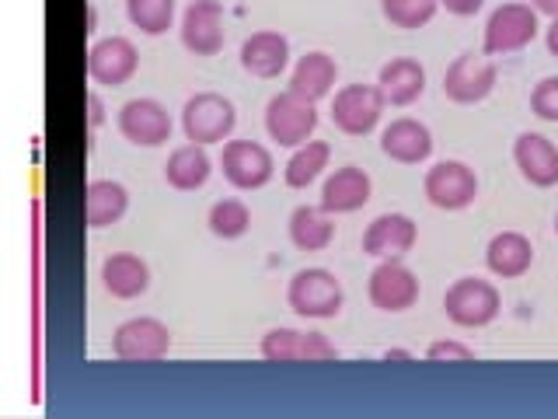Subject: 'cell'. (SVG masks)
Returning <instances> with one entry per match:
<instances>
[{
    "instance_id": "6da1fadb",
    "label": "cell",
    "mask_w": 558,
    "mask_h": 419,
    "mask_svg": "<svg viewBox=\"0 0 558 419\" xmlns=\"http://www.w3.org/2000/svg\"><path fill=\"white\" fill-rule=\"evenodd\" d=\"M287 304L301 314V319H336L345 304L342 279L322 266L293 273L287 287Z\"/></svg>"
},
{
    "instance_id": "7a4b0ae2",
    "label": "cell",
    "mask_w": 558,
    "mask_h": 419,
    "mask_svg": "<svg viewBox=\"0 0 558 419\" xmlns=\"http://www.w3.org/2000/svg\"><path fill=\"white\" fill-rule=\"evenodd\" d=\"M238 127V109L217 92H199L182 105V133L189 144H223Z\"/></svg>"
},
{
    "instance_id": "3957f363",
    "label": "cell",
    "mask_w": 558,
    "mask_h": 419,
    "mask_svg": "<svg viewBox=\"0 0 558 419\" xmlns=\"http://www.w3.org/2000/svg\"><path fill=\"white\" fill-rule=\"evenodd\" d=\"M502 308L499 290L478 276H464L458 284H450L444 294V311L453 325L461 328H482L488 322H496V314Z\"/></svg>"
},
{
    "instance_id": "277c9868",
    "label": "cell",
    "mask_w": 558,
    "mask_h": 419,
    "mask_svg": "<svg viewBox=\"0 0 558 419\" xmlns=\"http://www.w3.org/2000/svg\"><path fill=\"white\" fill-rule=\"evenodd\" d=\"M266 130L279 147H301L318 130V109L301 95L279 92L266 105Z\"/></svg>"
},
{
    "instance_id": "5b68a950",
    "label": "cell",
    "mask_w": 558,
    "mask_h": 419,
    "mask_svg": "<svg viewBox=\"0 0 558 419\" xmlns=\"http://www.w3.org/2000/svg\"><path fill=\"white\" fill-rule=\"evenodd\" d=\"M537 35V11L531 4H499L485 22L482 52L485 57H506L531 46Z\"/></svg>"
},
{
    "instance_id": "8992f818",
    "label": "cell",
    "mask_w": 558,
    "mask_h": 419,
    "mask_svg": "<svg viewBox=\"0 0 558 419\" xmlns=\"http://www.w3.org/2000/svg\"><path fill=\"white\" fill-rule=\"evenodd\" d=\"M384 92L377 84H345L331 101V122L345 136H366L377 130L384 116Z\"/></svg>"
},
{
    "instance_id": "52a82bcc",
    "label": "cell",
    "mask_w": 558,
    "mask_h": 419,
    "mask_svg": "<svg viewBox=\"0 0 558 419\" xmlns=\"http://www.w3.org/2000/svg\"><path fill=\"white\" fill-rule=\"evenodd\" d=\"M171 349V332L157 319H130L112 332V354L126 363H157Z\"/></svg>"
},
{
    "instance_id": "ba28073f",
    "label": "cell",
    "mask_w": 558,
    "mask_h": 419,
    "mask_svg": "<svg viewBox=\"0 0 558 419\" xmlns=\"http://www.w3.org/2000/svg\"><path fill=\"white\" fill-rule=\"evenodd\" d=\"M223 179L241 192L262 189L276 171V161L269 147H262L258 140H227L220 154Z\"/></svg>"
},
{
    "instance_id": "9c48e42d",
    "label": "cell",
    "mask_w": 558,
    "mask_h": 419,
    "mask_svg": "<svg viewBox=\"0 0 558 419\" xmlns=\"http://www.w3.org/2000/svg\"><path fill=\"white\" fill-rule=\"evenodd\" d=\"M262 357L269 363H322V360H339V349L322 332L269 328L262 336Z\"/></svg>"
},
{
    "instance_id": "30bf717a",
    "label": "cell",
    "mask_w": 558,
    "mask_h": 419,
    "mask_svg": "<svg viewBox=\"0 0 558 419\" xmlns=\"http://www.w3.org/2000/svg\"><path fill=\"white\" fill-rule=\"evenodd\" d=\"M423 192L436 210H464L478 196V179L464 161H436L426 171Z\"/></svg>"
},
{
    "instance_id": "8fae6325",
    "label": "cell",
    "mask_w": 558,
    "mask_h": 419,
    "mask_svg": "<svg viewBox=\"0 0 558 419\" xmlns=\"http://www.w3.org/2000/svg\"><path fill=\"white\" fill-rule=\"evenodd\" d=\"M119 133L136 147H161L171 140V116L157 98H130L116 116Z\"/></svg>"
},
{
    "instance_id": "7c38bea8",
    "label": "cell",
    "mask_w": 558,
    "mask_h": 419,
    "mask_svg": "<svg viewBox=\"0 0 558 419\" xmlns=\"http://www.w3.org/2000/svg\"><path fill=\"white\" fill-rule=\"evenodd\" d=\"M496 77H499V70L493 60L475 57V52H461L444 74V95L458 105H475L493 95Z\"/></svg>"
},
{
    "instance_id": "4fadbf2b",
    "label": "cell",
    "mask_w": 558,
    "mask_h": 419,
    "mask_svg": "<svg viewBox=\"0 0 558 419\" xmlns=\"http://www.w3.org/2000/svg\"><path fill=\"white\" fill-rule=\"evenodd\" d=\"M366 294H371V304L398 314L409 311L418 301V276L398 259H384L380 266L371 273V284H366Z\"/></svg>"
},
{
    "instance_id": "5bb4252c",
    "label": "cell",
    "mask_w": 558,
    "mask_h": 419,
    "mask_svg": "<svg viewBox=\"0 0 558 419\" xmlns=\"http://www.w3.org/2000/svg\"><path fill=\"white\" fill-rule=\"evenodd\" d=\"M140 67V52L126 39V35H109V39H98L87 52V74L101 87H122Z\"/></svg>"
},
{
    "instance_id": "9a60e30c",
    "label": "cell",
    "mask_w": 558,
    "mask_h": 419,
    "mask_svg": "<svg viewBox=\"0 0 558 419\" xmlns=\"http://www.w3.org/2000/svg\"><path fill=\"white\" fill-rule=\"evenodd\" d=\"M182 46L196 57H217L223 49V4L220 0H192L182 14Z\"/></svg>"
},
{
    "instance_id": "2e32d148",
    "label": "cell",
    "mask_w": 558,
    "mask_h": 419,
    "mask_svg": "<svg viewBox=\"0 0 558 419\" xmlns=\"http://www.w3.org/2000/svg\"><path fill=\"white\" fill-rule=\"evenodd\" d=\"M418 227L409 214H380L363 235V252L374 259H401L415 249Z\"/></svg>"
},
{
    "instance_id": "e0dca14e",
    "label": "cell",
    "mask_w": 558,
    "mask_h": 419,
    "mask_svg": "<svg viewBox=\"0 0 558 419\" xmlns=\"http://www.w3.org/2000/svg\"><path fill=\"white\" fill-rule=\"evenodd\" d=\"M241 67L248 70L252 77L272 81L290 67V39L283 32H255L241 43Z\"/></svg>"
},
{
    "instance_id": "ac0fdd59",
    "label": "cell",
    "mask_w": 558,
    "mask_h": 419,
    "mask_svg": "<svg viewBox=\"0 0 558 419\" xmlns=\"http://www.w3.org/2000/svg\"><path fill=\"white\" fill-rule=\"evenodd\" d=\"M513 161L531 185L537 189L558 185V147L545 133H520L513 144Z\"/></svg>"
},
{
    "instance_id": "d6986e66",
    "label": "cell",
    "mask_w": 558,
    "mask_h": 419,
    "mask_svg": "<svg viewBox=\"0 0 558 419\" xmlns=\"http://www.w3.org/2000/svg\"><path fill=\"white\" fill-rule=\"evenodd\" d=\"M371 192H374V182L371 175L356 165H345V168H336L325 179L322 185V206L328 214H356L366 203H371Z\"/></svg>"
},
{
    "instance_id": "ffe728a7",
    "label": "cell",
    "mask_w": 558,
    "mask_h": 419,
    "mask_svg": "<svg viewBox=\"0 0 558 419\" xmlns=\"http://www.w3.org/2000/svg\"><path fill=\"white\" fill-rule=\"evenodd\" d=\"M380 151L398 165H423L433 154V133L426 122L401 116L380 133Z\"/></svg>"
},
{
    "instance_id": "44dd1931",
    "label": "cell",
    "mask_w": 558,
    "mask_h": 419,
    "mask_svg": "<svg viewBox=\"0 0 558 419\" xmlns=\"http://www.w3.org/2000/svg\"><path fill=\"white\" fill-rule=\"evenodd\" d=\"M101 284L119 301H133V297L147 294L150 287V266L133 252H116L101 262Z\"/></svg>"
},
{
    "instance_id": "7402d4cb",
    "label": "cell",
    "mask_w": 558,
    "mask_h": 419,
    "mask_svg": "<svg viewBox=\"0 0 558 419\" xmlns=\"http://www.w3.org/2000/svg\"><path fill=\"white\" fill-rule=\"evenodd\" d=\"M377 87L384 92L388 105H412L415 98H423L426 92V70L412 57H398L380 67Z\"/></svg>"
},
{
    "instance_id": "603a6c76",
    "label": "cell",
    "mask_w": 558,
    "mask_h": 419,
    "mask_svg": "<svg viewBox=\"0 0 558 419\" xmlns=\"http://www.w3.org/2000/svg\"><path fill=\"white\" fill-rule=\"evenodd\" d=\"M336 77H339L336 60H331L328 52L314 49V52H304V57L296 60L287 92L301 95V98H307V101H322V98L331 92V87H336Z\"/></svg>"
},
{
    "instance_id": "cb8c5ba5",
    "label": "cell",
    "mask_w": 558,
    "mask_h": 419,
    "mask_svg": "<svg viewBox=\"0 0 558 419\" xmlns=\"http://www.w3.org/2000/svg\"><path fill=\"white\" fill-rule=\"evenodd\" d=\"M531 262H534V244L520 231H502L488 241V249H485V266L502 279L523 276L531 270Z\"/></svg>"
},
{
    "instance_id": "d4e9b609",
    "label": "cell",
    "mask_w": 558,
    "mask_h": 419,
    "mask_svg": "<svg viewBox=\"0 0 558 419\" xmlns=\"http://www.w3.org/2000/svg\"><path fill=\"white\" fill-rule=\"evenodd\" d=\"M290 241L293 249L301 252H325L331 241H336V224L325 206H296L290 214Z\"/></svg>"
},
{
    "instance_id": "484cf974",
    "label": "cell",
    "mask_w": 558,
    "mask_h": 419,
    "mask_svg": "<svg viewBox=\"0 0 558 419\" xmlns=\"http://www.w3.org/2000/svg\"><path fill=\"white\" fill-rule=\"evenodd\" d=\"M130 210V192L122 182L112 179H98L87 185L84 192V220L92 227H112L126 217Z\"/></svg>"
},
{
    "instance_id": "4316f807",
    "label": "cell",
    "mask_w": 558,
    "mask_h": 419,
    "mask_svg": "<svg viewBox=\"0 0 558 419\" xmlns=\"http://www.w3.org/2000/svg\"><path fill=\"white\" fill-rule=\"evenodd\" d=\"M209 171H214V161H209L203 144H185V147L171 151L168 165H165V179L171 189H179V192H196L206 185Z\"/></svg>"
},
{
    "instance_id": "83f0119b",
    "label": "cell",
    "mask_w": 558,
    "mask_h": 419,
    "mask_svg": "<svg viewBox=\"0 0 558 419\" xmlns=\"http://www.w3.org/2000/svg\"><path fill=\"white\" fill-rule=\"evenodd\" d=\"M328 161H331V144H325V140H307V144L293 147L290 161L283 168V179L290 189H307L328 168Z\"/></svg>"
},
{
    "instance_id": "f1b7e54d",
    "label": "cell",
    "mask_w": 558,
    "mask_h": 419,
    "mask_svg": "<svg viewBox=\"0 0 558 419\" xmlns=\"http://www.w3.org/2000/svg\"><path fill=\"white\" fill-rule=\"evenodd\" d=\"M174 11H179V0H126L130 25L144 35H165L174 25Z\"/></svg>"
},
{
    "instance_id": "f546056e",
    "label": "cell",
    "mask_w": 558,
    "mask_h": 419,
    "mask_svg": "<svg viewBox=\"0 0 558 419\" xmlns=\"http://www.w3.org/2000/svg\"><path fill=\"white\" fill-rule=\"evenodd\" d=\"M206 224H209V231H214L217 238L234 241L252 227V210L244 206L241 200H217L214 206H209Z\"/></svg>"
},
{
    "instance_id": "4dcf8cb0",
    "label": "cell",
    "mask_w": 558,
    "mask_h": 419,
    "mask_svg": "<svg viewBox=\"0 0 558 419\" xmlns=\"http://www.w3.org/2000/svg\"><path fill=\"white\" fill-rule=\"evenodd\" d=\"M436 8H440V0H380L384 17H388L395 28H409V32L429 25Z\"/></svg>"
},
{
    "instance_id": "1f68e13d",
    "label": "cell",
    "mask_w": 558,
    "mask_h": 419,
    "mask_svg": "<svg viewBox=\"0 0 558 419\" xmlns=\"http://www.w3.org/2000/svg\"><path fill=\"white\" fill-rule=\"evenodd\" d=\"M531 112L545 122H558V77H545L531 92Z\"/></svg>"
},
{
    "instance_id": "d6a6232c",
    "label": "cell",
    "mask_w": 558,
    "mask_h": 419,
    "mask_svg": "<svg viewBox=\"0 0 558 419\" xmlns=\"http://www.w3.org/2000/svg\"><path fill=\"white\" fill-rule=\"evenodd\" d=\"M426 357L429 360H471L475 357V349L464 346V343H453V339H440L426 349Z\"/></svg>"
},
{
    "instance_id": "836d02e7",
    "label": "cell",
    "mask_w": 558,
    "mask_h": 419,
    "mask_svg": "<svg viewBox=\"0 0 558 419\" xmlns=\"http://www.w3.org/2000/svg\"><path fill=\"white\" fill-rule=\"evenodd\" d=\"M440 4L450 11V14H458V17H468V14H478L485 0H440Z\"/></svg>"
},
{
    "instance_id": "e575fe53",
    "label": "cell",
    "mask_w": 558,
    "mask_h": 419,
    "mask_svg": "<svg viewBox=\"0 0 558 419\" xmlns=\"http://www.w3.org/2000/svg\"><path fill=\"white\" fill-rule=\"evenodd\" d=\"M101 122H105V105H101V98L92 92V95H87V127L98 130Z\"/></svg>"
},
{
    "instance_id": "d590c367",
    "label": "cell",
    "mask_w": 558,
    "mask_h": 419,
    "mask_svg": "<svg viewBox=\"0 0 558 419\" xmlns=\"http://www.w3.org/2000/svg\"><path fill=\"white\" fill-rule=\"evenodd\" d=\"M545 43H548V52H551V57H558V14L551 17V25H548V32H545Z\"/></svg>"
},
{
    "instance_id": "8d00e7d4",
    "label": "cell",
    "mask_w": 558,
    "mask_h": 419,
    "mask_svg": "<svg viewBox=\"0 0 558 419\" xmlns=\"http://www.w3.org/2000/svg\"><path fill=\"white\" fill-rule=\"evenodd\" d=\"M527 4H531L537 14H551V17L558 14V0H527Z\"/></svg>"
},
{
    "instance_id": "74e56055",
    "label": "cell",
    "mask_w": 558,
    "mask_h": 419,
    "mask_svg": "<svg viewBox=\"0 0 558 419\" xmlns=\"http://www.w3.org/2000/svg\"><path fill=\"white\" fill-rule=\"evenodd\" d=\"M98 28V11H95V4H87V32H95Z\"/></svg>"
},
{
    "instance_id": "f35d334b",
    "label": "cell",
    "mask_w": 558,
    "mask_h": 419,
    "mask_svg": "<svg viewBox=\"0 0 558 419\" xmlns=\"http://www.w3.org/2000/svg\"><path fill=\"white\" fill-rule=\"evenodd\" d=\"M384 360H412V354H405V349H388Z\"/></svg>"
},
{
    "instance_id": "ab89813d",
    "label": "cell",
    "mask_w": 558,
    "mask_h": 419,
    "mask_svg": "<svg viewBox=\"0 0 558 419\" xmlns=\"http://www.w3.org/2000/svg\"><path fill=\"white\" fill-rule=\"evenodd\" d=\"M555 235H558V214H555Z\"/></svg>"
}]
</instances>
